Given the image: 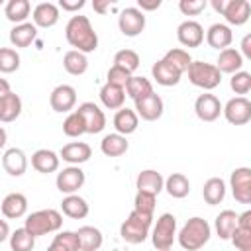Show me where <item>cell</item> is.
<instances>
[{
	"label": "cell",
	"mask_w": 251,
	"mask_h": 251,
	"mask_svg": "<svg viewBox=\"0 0 251 251\" xmlns=\"http://www.w3.org/2000/svg\"><path fill=\"white\" fill-rule=\"evenodd\" d=\"M222 114L231 126H245L251 120V102L245 96L229 98L226 106H222Z\"/></svg>",
	"instance_id": "obj_7"
},
{
	"label": "cell",
	"mask_w": 251,
	"mask_h": 251,
	"mask_svg": "<svg viewBox=\"0 0 251 251\" xmlns=\"http://www.w3.org/2000/svg\"><path fill=\"white\" fill-rule=\"evenodd\" d=\"M29 12H31V4H29L27 0H10V2L6 4V8H4L6 18H8L14 25L24 24V22L27 20Z\"/></svg>",
	"instance_id": "obj_37"
},
{
	"label": "cell",
	"mask_w": 251,
	"mask_h": 251,
	"mask_svg": "<svg viewBox=\"0 0 251 251\" xmlns=\"http://www.w3.org/2000/svg\"><path fill=\"white\" fill-rule=\"evenodd\" d=\"M167 63H171L176 71H180L182 75L186 73V69H188V65L192 63V59H190V55H188V51H184V49H180V47H175V49H169L167 53H165V57H163Z\"/></svg>",
	"instance_id": "obj_42"
},
{
	"label": "cell",
	"mask_w": 251,
	"mask_h": 251,
	"mask_svg": "<svg viewBox=\"0 0 251 251\" xmlns=\"http://www.w3.org/2000/svg\"><path fill=\"white\" fill-rule=\"evenodd\" d=\"M124 90H126V94H127L129 98H133V102H135V100H139V98L149 96V94L153 92V84H151V80L145 78V76L131 75L129 80L126 82Z\"/></svg>",
	"instance_id": "obj_33"
},
{
	"label": "cell",
	"mask_w": 251,
	"mask_h": 251,
	"mask_svg": "<svg viewBox=\"0 0 251 251\" xmlns=\"http://www.w3.org/2000/svg\"><path fill=\"white\" fill-rule=\"evenodd\" d=\"M98 96H100L102 106L108 108V110H120L126 104V90L120 88V86L108 84V82L100 88V94Z\"/></svg>",
	"instance_id": "obj_29"
},
{
	"label": "cell",
	"mask_w": 251,
	"mask_h": 251,
	"mask_svg": "<svg viewBox=\"0 0 251 251\" xmlns=\"http://www.w3.org/2000/svg\"><path fill=\"white\" fill-rule=\"evenodd\" d=\"M63 133L69 135V137H80L82 133H86V127H84V122L80 118V114L75 110L71 112L65 122H63Z\"/></svg>",
	"instance_id": "obj_44"
},
{
	"label": "cell",
	"mask_w": 251,
	"mask_h": 251,
	"mask_svg": "<svg viewBox=\"0 0 251 251\" xmlns=\"http://www.w3.org/2000/svg\"><path fill=\"white\" fill-rule=\"evenodd\" d=\"M92 8H94L98 14H106V12L112 8V2H110V0H94V2H92Z\"/></svg>",
	"instance_id": "obj_53"
},
{
	"label": "cell",
	"mask_w": 251,
	"mask_h": 251,
	"mask_svg": "<svg viewBox=\"0 0 251 251\" xmlns=\"http://www.w3.org/2000/svg\"><path fill=\"white\" fill-rule=\"evenodd\" d=\"M169 251H171V249H169Z\"/></svg>",
	"instance_id": "obj_59"
},
{
	"label": "cell",
	"mask_w": 251,
	"mask_h": 251,
	"mask_svg": "<svg viewBox=\"0 0 251 251\" xmlns=\"http://www.w3.org/2000/svg\"><path fill=\"white\" fill-rule=\"evenodd\" d=\"M186 75L188 80L202 90H214L222 82V73L216 69V65L204 61H192L186 69Z\"/></svg>",
	"instance_id": "obj_5"
},
{
	"label": "cell",
	"mask_w": 251,
	"mask_h": 251,
	"mask_svg": "<svg viewBox=\"0 0 251 251\" xmlns=\"http://www.w3.org/2000/svg\"><path fill=\"white\" fill-rule=\"evenodd\" d=\"M208 6L206 0H180L178 2V10L184 16H198L200 12H204Z\"/></svg>",
	"instance_id": "obj_48"
},
{
	"label": "cell",
	"mask_w": 251,
	"mask_h": 251,
	"mask_svg": "<svg viewBox=\"0 0 251 251\" xmlns=\"http://www.w3.org/2000/svg\"><path fill=\"white\" fill-rule=\"evenodd\" d=\"M61 226H63V216H61L59 210H53V208L31 212V214L25 218V224H24V227H25L33 237L47 235V233H55V231L61 229Z\"/></svg>",
	"instance_id": "obj_3"
},
{
	"label": "cell",
	"mask_w": 251,
	"mask_h": 251,
	"mask_svg": "<svg viewBox=\"0 0 251 251\" xmlns=\"http://www.w3.org/2000/svg\"><path fill=\"white\" fill-rule=\"evenodd\" d=\"M76 237H78V245H80V251H98L102 247V231L94 226H82L78 227L76 231Z\"/></svg>",
	"instance_id": "obj_28"
},
{
	"label": "cell",
	"mask_w": 251,
	"mask_h": 251,
	"mask_svg": "<svg viewBox=\"0 0 251 251\" xmlns=\"http://www.w3.org/2000/svg\"><path fill=\"white\" fill-rule=\"evenodd\" d=\"M224 2H226V0H212V8H214L216 12L222 14V10H224Z\"/></svg>",
	"instance_id": "obj_56"
},
{
	"label": "cell",
	"mask_w": 251,
	"mask_h": 251,
	"mask_svg": "<svg viewBox=\"0 0 251 251\" xmlns=\"http://www.w3.org/2000/svg\"><path fill=\"white\" fill-rule=\"evenodd\" d=\"M55 184H57V190L63 194H76V190L82 188L84 184V171L75 165L65 167L61 173H57Z\"/></svg>",
	"instance_id": "obj_10"
},
{
	"label": "cell",
	"mask_w": 251,
	"mask_h": 251,
	"mask_svg": "<svg viewBox=\"0 0 251 251\" xmlns=\"http://www.w3.org/2000/svg\"><path fill=\"white\" fill-rule=\"evenodd\" d=\"M65 37L75 51L80 53H92L98 47V35L86 16H71V20L65 25Z\"/></svg>",
	"instance_id": "obj_1"
},
{
	"label": "cell",
	"mask_w": 251,
	"mask_h": 251,
	"mask_svg": "<svg viewBox=\"0 0 251 251\" xmlns=\"http://www.w3.org/2000/svg\"><path fill=\"white\" fill-rule=\"evenodd\" d=\"M127 147H129L127 139L124 135H120V133H108L100 141V151L106 157H122L127 151Z\"/></svg>",
	"instance_id": "obj_31"
},
{
	"label": "cell",
	"mask_w": 251,
	"mask_h": 251,
	"mask_svg": "<svg viewBox=\"0 0 251 251\" xmlns=\"http://www.w3.org/2000/svg\"><path fill=\"white\" fill-rule=\"evenodd\" d=\"M151 222H153V216H147V214H139L135 210L129 212V216L124 220V224L120 226V237L126 241V243H131V245H137V243H143L149 235V229H151Z\"/></svg>",
	"instance_id": "obj_4"
},
{
	"label": "cell",
	"mask_w": 251,
	"mask_h": 251,
	"mask_svg": "<svg viewBox=\"0 0 251 251\" xmlns=\"http://www.w3.org/2000/svg\"><path fill=\"white\" fill-rule=\"evenodd\" d=\"M10 237V226L6 220H0V243Z\"/></svg>",
	"instance_id": "obj_54"
},
{
	"label": "cell",
	"mask_w": 251,
	"mask_h": 251,
	"mask_svg": "<svg viewBox=\"0 0 251 251\" xmlns=\"http://www.w3.org/2000/svg\"><path fill=\"white\" fill-rule=\"evenodd\" d=\"M210 235H212L210 224L204 218L194 216L180 227V231L176 233V239L184 251H198L210 241Z\"/></svg>",
	"instance_id": "obj_2"
},
{
	"label": "cell",
	"mask_w": 251,
	"mask_h": 251,
	"mask_svg": "<svg viewBox=\"0 0 251 251\" xmlns=\"http://www.w3.org/2000/svg\"><path fill=\"white\" fill-rule=\"evenodd\" d=\"M163 190H167L171 198H184L190 192V180L182 173H173L165 178Z\"/></svg>",
	"instance_id": "obj_32"
},
{
	"label": "cell",
	"mask_w": 251,
	"mask_h": 251,
	"mask_svg": "<svg viewBox=\"0 0 251 251\" xmlns=\"http://www.w3.org/2000/svg\"><path fill=\"white\" fill-rule=\"evenodd\" d=\"M4 98V96H2ZM2 98H0V122H2Z\"/></svg>",
	"instance_id": "obj_58"
},
{
	"label": "cell",
	"mask_w": 251,
	"mask_h": 251,
	"mask_svg": "<svg viewBox=\"0 0 251 251\" xmlns=\"http://www.w3.org/2000/svg\"><path fill=\"white\" fill-rule=\"evenodd\" d=\"M61 210L65 216H69L73 220H82L88 216V204L78 194H67L61 202Z\"/></svg>",
	"instance_id": "obj_30"
},
{
	"label": "cell",
	"mask_w": 251,
	"mask_h": 251,
	"mask_svg": "<svg viewBox=\"0 0 251 251\" xmlns=\"http://www.w3.org/2000/svg\"><path fill=\"white\" fill-rule=\"evenodd\" d=\"M243 67V57L237 49L233 47H227L224 51H220L218 55V61H216V69L220 73H227V75H233V73H239Z\"/></svg>",
	"instance_id": "obj_26"
},
{
	"label": "cell",
	"mask_w": 251,
	"mask_h": 251,
	"mask_svg": "<svg viewBox=\"0 0 251 251\" xmlns=\"http://www.w3.org/2000/svg\"><path fill=\"white\" fill-rule=\"evenodd\" d=\"M86 2L84 0H61L57 6L63 10V12H78Z\"/></svg>",
	"instance_id": "obj_50"
},
{
	"label": "cell",
	"mask_w": 251,
	"mask_h": 251,
	"mask_svg": "<svg viewBox=\"0 0 251 251\" xmlns=\"http://www.w3.org/2000/svg\"><path fill=\"white\" fill-rule=\"evenodd\" d=\"M22 114V98L16 92H10L2 98V122L10 124L14 120H18V116Z\"/></svg>",
	"instance_id": "obj_39"
},
{
	"label": "cell",
	"mask_w": 251,
	"mask_h": 251,
	"mask_svg": "<svg viewBox=\"0 0 251 251\" xmlns=\"http://www.w3.org/2000/svg\"><path fill=\"white\" fill-rule=\"evenodd\" d=\"M231 41H233V31L227 24H212L206 31V43L212 49L224 51L231 45Z\"/></svg>",
	"instance_id": "obj_19"
},
{
	"label": "cell",
	"mask_w": 251,
	"mask_h": 251,
	"mask_svg": "<svg viewBox=\"0 0 251 251\" xmlns=\"http://www.w3.org/2000/svg\"><path fill=\"white\" fill-rule=\"evenodd\" d=\"M118 27L126 37H137L145 29V14L135 6L126 8L118 16Z\"/></svg>",
	"instance_id": "obj_9"
},
{
	"label": "cell",
	"mask_w": 251,
	"mask_h": 251,
	"mask_svg": "<svg viewBox=\"0 0 251 251\" xmlns=\"http://www.w3.org/2000/svg\"><path fill=\"white\" fill-rule=\"evenodd\" d=\"M161 6V0H137V10L141 12H153Z\"/></svg>",
	"instance_id": "obj_51"
},
{
	"label": "cell",
	"mask_w": 251,
	"mask_h": 251,
	"mask_svg": "<svg viewBox=\"0 0 251 251\" xmlns=\"http://www.w3.org/2000/svg\"><path fill=\"white\" fill-rule=\"evenodd\" d=\"M59 155L51 149H37L33 155H31V167L41 173V175H49V173H55L59 169Z\"/></svg>",
	"instance_id": "obj_24"
},
{
	"label": "cell",
	"mask_w": 251,
	"mask_h": 251,
	"mask_svg": "<svg viewBox=\"0 0 251 251\" xmlns=\"http://www.w3.org/2000/svg\"><path fill=\"white\" fill-rule=\"evenodd\" d=\"M137 126H139V118H137V114H135V110H131V108H120L116 114H114V127H116V133H120V135H129V133H133L135 129H137Z\"/></svg>",
	"instance_id": "obj_25"
},
{
	"label": "cell",
	"mask_w": 251,
	"mask_h": 251,
	"mask_svg": "<svg viewBox=\"0 0 251 251\" xmlns=\"http://www.w3.org/2000/svg\"><path fill=\"white\" fill-rule=\"evenodd\" d=\"M129 73L127 71H124L122 67H116V65H112L110 67V71H108V84H114V86H120V88H124L126 86V82L129 80Z\"/></svg>",
	"instance_id": "obj_49"
},
{
	"label": "cell",
	"mask_w": 251,
	"mask_h": 251,
	"mask_svg": "<svg viewBox=\"0 0 251 251\" xmlns=\"http://www.w3.org/2000/svg\"><path fill=\"white\" fill-rule=\"evenodd\" d=\"M49 104L55 112L59 114H65V112H71L76 104V90L71 86V84H59L51 90V96H49Z\"/></svg>",
	"instance_id": "obj_14"
},
{
	"label": "cell",
	"mask_w": 251,
	"mask_h": 251,
	"mask_svg": "<svg viewBox=\"0 0 251 251\" xmlns=\"http://www.w3.org/2000/svg\"><path fill=\"white\" fill-rule=\"evenodd\" d=\"M155 204H157V196H155V194H149V192H141V190H137L135 200H133V210H135V212H139V214H147V216H153V212H155Z\"/></svg>",
	"instance_id": "obj_45"
},
{
	"label": "cell",
	"mask_w": 251,
	"mask_h": 251,
	"mask_svg": "<svg viewBox=\"0 0 251 251\" xmlns=\"http://www.w3.org/2000/svg\"><path fill=\"white\" fill-rule=\"evenodd\" d=\"M241 57L243 59H251V33H247L243 39H241Z\"/></svg>",
	"instance_id": "obj_52"
},
{
	"label": "cell",
	"mask_w": 251,
	"mask_h": 251,
	"mask_svg": "<svg viewBox=\"0 0 251 251\" xmlns=\"http://www.w3.org/2000/svg\"><path fill=\"white\" fill-rule=\"evenodd\" d=\"M2 167L10 176H22L27 171V157L20 147H10L2 155Z\"/></svg>",
	"instance_id": "obj_18"
},
{
	"label": "cell",
	"mask_w": 251,
	"mask_h": 251,
	"mask_svg": "<svg viewBox=\"0 0 251 251\" xmlns=\"http://www.w3.org/2000/svg\"><path fill=\"white\" fill-rule=\"evenodd\" d=\"M90 157H92V149L84 141H71V143L63 145V149L59 151V159H63L65 163L75 165V167L86 163Z\"/></svg>",
	"instance_id": "obj_17"
},
{
	"label": "cell",
	"mask_w": 251,
	"mask_h": 251,
	"mask_svg": "<svg viewBox=\"0 0 251 251\" xmlns=\"http://www.w3.org/2000/svg\"><path fill=\"white\" fill-rule=\"evenodd\" d=\"M202 196H204L206 204H210V206L220 204V202L226 198V182H224L220 176H212V178H208V180L204 182Z\"/></svg>",
	"instance_id": "obj_34"
},
{
	"label": "cell",
	"mask_w": 251,
	"mask_h": 251,
	"mask_svg": "<svg viewBox=\"0 0 251 251\" xmlns=\"http://www.w3.org/2000/svg\"><path fill=\"white\" fill-rule=\"evenodd\" d=\"M229 88L239 94V96H245L249 90H251V75L247 71H239V73H233L231 78H229Z\"/></svg>",
	"instance_id": "obj_46"
},
{
	"label": "cell",
	"mask_w": 251,
	"mask_h": 251,
	"mask_svg": "<svg viewBox=\"0 0 251 251\" xmlns=\"http://www.w3.org/2000/svg\"><path fill=\"white\" fill-rule=\"evenodd\" d=\"M231 243L235 245L237 251H251V227H241L237 226L233 233L229 235Z\"/></svg>",
	"instance_id": "obj_47"
},
{
	"label": "cell",
	"mask_w": 251,
	"mask_h": 251,
	"mask_svg": "<svg viewBox=\"0 0 251 251\" xmlns=\"http://www.w3.org/2000/svg\"><path fill=\"white\" fill-rule=\"evenodd\" d=\"M176 39L182 47H200L204 41V27L196 20H184L176 27Z\"/></svg>",
	"instance_id": "obj_13"
},
{
	"label": "cell",
	"mask_w": 251,
	"mask_h": 251,
	"mask_svg": "<svg viewBox=\"0 0 251 251\" xmlns=\"http://www.w3.org/2000/svg\"><path fill=\"white\" fill-rule=\"evenodd\" d=\"M47 251H80V245H78V237L75 231H59L51 245L47 247Z\"/></svg>",
	"instance_id": "obj_38"
},
{
	"label": "cell",
	"mask_w": 251,
	"mask_h": 251,
	"mask_svg": "<svg viewBox=\"0 0 251 251\" xmlns=\"http://www.w3.org/2000/svg\"><path fill=\"white\" fill-rule=\"evenodd\" d=\"M76 112L80 114V118L84 122L86 133H100L106 127V116H104V112L100 110L98 104H94V102H82V104H78Z\"/></svg>",
	"instance_id": "obj_11"
},
{
	"label": "cell",
	"mask_w": 251,
	"mask_h": 251,
	"mask_svg": "<svg viewBox=\"0 0 251 251\" xmlns=\"http://www.w3.org/2000/svg\"><path fill=\"white\" fill-rule=\"evenodd\" d=\"M231 194L239 204H251V169L237 167L231 171L229 176Z\"/></svg>",
	"instance_id": "obj_8"
},
{
	"label": "cell",
	"mask_w": 251,
	"mask_h": 251,
	"mask_svg": "<svg viewBox=\"0 0 251 251\" xmlns=\"http://www.w3.org/2000/svg\"><path fill=\"white\" fill-rule=\"evenodd\" d=\"M194 112L198 116V120L202 122H216L222 114V102L218 96L206 92V94H200L194 102Z\"/></svg>",
	"instance_id": "obj_15"
},
{
	"label": "cell",
	"mask_w": 251,
	"mask_h": 251,
	"mask_svg": "<svg viewBox=\"0 0 251 251\" xmlns=\"http://www.w3.org/2000/svg\"><path fill=\"white\" fill-rule=\"evenodd\" d=\"M151 76H153L155 82L161 84V86H175V84L180 82L182 73L176 71V69H175L171 63H167L165 59H159V61L151 67Z\"/></svg>",
	"instance_id": "obj_21"
},
{
	"label": "cell",
	"mask_w": 251,
	"mask_h": 251,
	"mask_svg": "<svg viewBox=\"0 0 251 251\" xmlns=\"http://www.w3.org/2000/svg\"><path fill=\"white\" fill-rule=\"evenodd\" d=\"M214 226H216V233L220 235V239H229V235L237 227V214L233 210H222L216 216Z\"/></svg>",
	"instance_id": "obj_36"
},
{
	"label": "cell",
	"mask_w": 251,
	"mask_h": 251,
	"mask_svg": "<svg viewBox=\"0 0 251 251\" xmlns=\"http://www.w3.org/2000/svg\"><path fill=\"white\" fill-rule=\"evenodd\" d=\"M37 37V27L31 22L18 24L10 29V43L14 47H29Z\"/></svg>",
	"instance_id": "obj_27"
},
{
	"label": "cell",
	"mask_w": 251,
	"mask_h": 251,
	"mask_svg": "<svg viewBox=\"0 0 251 251\" xmlns=\"http://www.w3.org/2000/svg\"><path fill=\"white\" fill-rule=\"evenodd\" d=\"M222 16L229 25H243L251 16V4L247 0H226Z\"/></svg>",
	"instance_id": "obj_16"
},
{
	"label": "cell",
	"mask_w": 251,
	"mask_h": 251,
	"mask_svg": "<svg viewBox=\"0 0 251 251\" xmlns=\"http://www.w3.org/2000/svg\"><path fill=\"white\" fill-rule=\"evenodd\" d=\"M31 18H33L35 27H43V29L53 27L59 22V6L53 2H41L33 8Z\"/></svg>",
	"instance_id": "obj_20"
},
{
	"label": "cell",
	"mask_w": 251,
	"mask_h": 251,
	"mask_svg": "<svg viewBox=\"0 0 251 251\" xmlns=\"http://www.w3.org/2000/svg\"><path fill=\"white\" fill-rule=\"evenodd\" d=\"M6 141H8V133H6V129L0 126V149L6 145Z\"/></svg>",
	"instance_id": "obj_57"
},
{
	"label": "cell",
	"mask_w": 251,
	"mask_h": 251,
	"mask_svg": "<svg viewBox=\"0 0 251 251\" xmlns=\"http://www.w3.org/2000/svg\"><path fill=\"white\" fill-rule=\"evenodd\" d=\"M133 110H135L137 118H141L145 122H155V120H159L163 116L165 104H163V98L157 92H151L149 96L135 100V108Z\"/></svg>",
	"instance_id": "obj_12"
},
{
	"label": "cell",
	"mask_w": 251,
	"mask_h": 251,
	"mask_svg": "<svg viewBox=\"0 0 251 251\" xmlns=\"http://www.w3.org/2000/svg\"><path fill=\"white\" fill-rule=\"evenodd\" d=\"M0 208H2L4 218H8V220L24 218L25 212H27V198L22 192H10V194L4 196Z\"/></svg>",
	"instance_id": "obj_22"
},
{
	"label": "cell",
	"mask_w": 251,
	"mask_h": 251,
	"mask_svg": "<svg viewBox=\"0 0 251 251\" xmlns=\"http://www.w3.org/2000/svg\"><path fill=\"white\" fill-rule=\"evenodd\" d=\"M63 67H65V71H67L69 75L80 76V75H84L86 69H88V59H86L84 53L71 49V51H67L65 57H63Z\"/></svg>",
	"instance_id": "obj_35"
},
{
	"label": "cell",
	"mask_w": 251,
	"mask_h": 251,
	"mask_svg": "<svg viewBox=\"0 0 251 251\" xmlns=\"http://www.w3.org/2000/svg\"><path fill=\"white\" fill-rule=\"evenodd\" d=\"M163 184H165V178L159 171L155 169H145L137 175L135 178V188L141 190V192H149V194H159L163 190Z\"/></svg>",
	"instance_id": "obj_23"
},
{
	"label": "cell",
	"mask_w": 251,
	"mask_h": 251,
	"mask_svg": "<svg viewBox=\"0 0 251 251\" xmlns=\"http://www.w3.org/2000/svg\"><path fill=\"white\" fill-rule=\"evenodd\" d=\"M8 239H10L12 251H33V247H35V237L25 227H18L16 231L10 233Z\"/></svg>",
	"instance_id": "obj_40"
},
{
	"label": "cell",
	"mask_w": 251,
	"mask_h": 251,
	"mask_svg": "<svg viewBox=\"0 0 251 251\" xmlns=\"http://www.w3.org/2000/svg\"><path fill=\"white\" fill-rule=\"evenodd\" d=\"M20 69V55L12 47H0V73L10 75Z\"/></svg>",
	"instance_id": "obj_43"
},
{
	"label": "cell",
	"mask_w": 251,
	"mask_h": 251,
	"mask_svg": "<svg viewBox=\"0 0 251 251\" xmlns=\"http://www.w3.org/2000/svg\"><path fill=\"white\" fill-rule=\"evenodd\" d=\"M176 239V218L173 214H161L151 231V241L157 251H169Z\"/></svg>",
	"instance_id": "obj_6"
},
{
	"label": "cell",
	"mask_w": 251,
	"mask_h": 251,
	"mask_svg": "<svg viewBox=\"0 0 251 251\" xmlns=\"http://www.w3.org/2000/svg\"><path fill=\"white\" fill-rule=\"evenodd\" d=\"M114 65L116 67H122L129 75H133L139 69V55L133 49H122V51H118L114 55Z\"/></svg>",
	"instance_id": "obj_41"
},
{
	"label": "cell",
	"mask_w": 251,
	"mask_h": 251,
	"mask_svg": "<svg viewBox=\"0 0 251 251\" xmlns=\"http://www.w3.org/2000/svg\"><path fill=\"white\" fill-rule=\"evenodd\" d=\"M10 92H12L10 82H8L6 78H2V76H0V98H2V96H6V94H10Z\"/></svg>",
	"instance_id": "obj_55"
}]
</instances>
